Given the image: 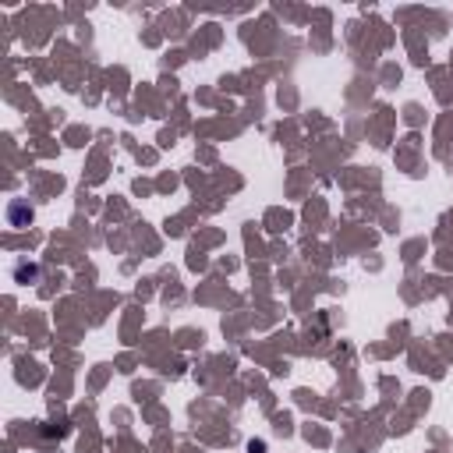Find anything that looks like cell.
<instances>
[{
  "label": "cell",
  "instance_id": "1",
  "mask_svg": "<svg viewBox=\"0 0 453 453\" xmlns=\"http://www.w3.org/2000/svg\"><path fill=\"white\" fill-rule=\"evenodd\" d=\"M8 220H11V227H29L32 209H29L25 202H11V206H8Z\"/></svg>",
  "mask_w": 453,
  "mask_h": 453
},
{
  "label": "cell",
  "instance_id": "2",
  "mask_svg": "<svg viewBox=\"0 0 453 453\" xmlns=\"http://www.w3.org/2000/svg\"><path fill=\"white\" fill-rule=\"evenodd\" d=\"M14 276H18V280H36V276H39V269H36V266H18V269H14Z\"/></svg>",
  "mask_w": 453,
  "mask_h": 453
}]
</instances>
